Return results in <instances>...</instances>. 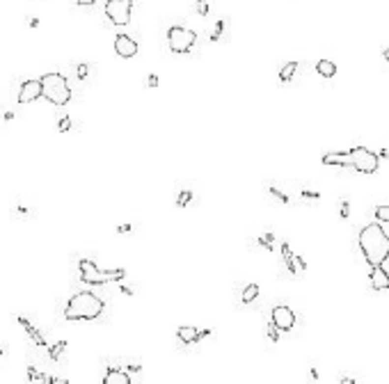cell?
Returning a JSON list of instances; mask_svg holds the SVG:
<instances>
[{
    "mask_svg": "<svg viewBox=\"0 0 389 384\" xmlns=\"http://www.w3.org/2000/svg\"><path fill=\"white\" fill-rule=\"evenodd\" d=\"M323 165H334V167H350L359 174H376L380 167L378 153H373L366 146H350L348 151H330L323 156Z\"/></svg>",
    "mask_w": 389,
    "mask_h": 384,
    "instance_id": "cell-1",
    "label": "cell"
},
{
    "mask_svg": "<svg viewBox=\"0 0 389 384\" xmlns=\"http://www.w3.org/2000/svg\"><path fill=\"white\" fill-rule=\"evenodd\" d=\"M359 249H362L364 261L373 265H383L389 258V236L378 222L362 226L359 229Z\"/></svg>",
    "mask_w": 389,
    "mask_h": 384,
    "instance_id": "cell-2",
    "label": "cell"
},
{
    "mask_svg": "<svg viewBox=\"0 0 389 384\" xmlns=\"http://www.w3.org/2000/svg\"><path fill=\"white\" fill-rule=\"evenodd\" d=\"M106 309V302L92 291H80L71 295V300L66 302L64 318L66 320H94L99 318Z\"/></svg>",
    "mask_w": 389,
    "mask_h": 384,
    "instance_id": "cell-3",
    "label": "cell"
},
{
    "mask_svg": "<svg viewBox=\"0 0 389 384\" xmlns=\"http://www.w3.org/2000/svg\"><path fill=\"white\" fill-rule=\"evenodd\" d=\"M39 82H41V96L51 101L53 106L62 108L71 101V87H69V82H66L62 73H44Z\"/></svg>",
    "mask_w": 389,
    "mask_h": 384,
    "instance_id": "cell-4",
    "label": "cell"
},
{
    "mask_svg": "<svg viewBox=\"0 0 389 384\" xmlns=\"http://www.w3.org/2000/svg\"><path fill=\"white\" fill-rule=\"evenodd\" d=\"M78 270H80V279L87 281V284L101 286V284H110V281H119V279L126 277V270H101L99 265L90 261V258H80L78 261Z\"/></svg>",
    "mask_w": 389,
    "mask_h": 384,
    "instance_id": "cell-5",
    "label": "cell"
},
{
    "mask_svg": "<svg viewBox=\"0 0 389 384\" xmlns=\"http://www.w3.org/2000/svg\"><path fill=\"white\" fill-rule=\"evenodd\" d=\"M197 39V34L192 32L190 27H183V26H172L167 30V46H170L172 53H188L192 48Z\"/></svg>",
    "mask_w": 389,
    "mask_h": 384,
    "instance_id": "cell-6",
    "label": "cell"
},
{
    "mask_svg": "<svg viewBox=\"0 0 389 384\" xmlns=\"http://www.w3.org/2000/svg\"><path fill=\"white\" fill-rule=\"evenodd\" d=\"M133 14V0H108L106 16L112 26H128Z\"/></svg>",
    "mask_w": 389,
    "mask_h": 384,
    "instance_id": "cell-7",
    "label": "cell"
},
{
    "mask_svg": "<svg viewBox=\"0 0 389 384\" xmlns=\"http://www.w3.org/2000/svg\"><path fill=\"white\" fill-rule=\"evenodd\" d=\"M270 323L275 325L279 331H291L293 327H296V313H293L291 306L277 304L275 309H272V313H270Z\"/></svg>",
    "mask_w": 389,
    "mask_h": 384,
    "instance_id": "cell-8",
    "label": "cell"
},
{
    "mask_svg": "<svg viewBox=\"0 0 389 384\" xmlns=\"http://www.w3.org/2000/svg\"><path fill=\"white\" fill-rule=\"evenodd\" d=\"M282 261H284V265H286V270H289L291 274L307 272V263H304V258L302 256H296L289 243H282Z\"/></svg>",
    "mask_w": 389,
    "mask_h": 384,
    "instance_id": "cell-9",
    "label": "cell"
},
{
    "mask_svg": "<svg viewBox=\"0 0 389 384\" xmlns=\"http://www.w3.org/2000/svg\"><path fill=\"white\" fill-rule=\"evenodd\" d=\"M41 96V82L37 78H28L19 87V103H32Z\"/></svg>",
    "mask_w": 389,
    "mask_h": 384,
    "instance_id": "cell-10",
    "label": "cell"
},
{
    "mask_svg": "<svg viewBox=\"0 0 389 384\" xmlns=\"http://www.w3.org/2000/svg\"><path fill=\"white\" fill-rule=\"evenodd\" d=\"M115 53L119 57H124V60L135 57L138 55V41L133 39V37H128V34H117L115 37Z\"/></svg>",
    "mask_w": 389,
    "mask_h": 384,
    "instance_id": "cell-11",
    "label": "cell"
},
{
    "mask_svg": "<svg viewBox=\"0 0 389 384\" xmlns=\"http://www.w3.org/2000/svg\"><path fill=\"white\" fill-rule=\"evenodd\" d=\"M371 286H373V291H387L389 288V274L385 272L383 265H373L371 268Z\"/></svg>",
    "mask_w": 389,
    "mask_h": 384,
    "instance_id": "cell-12",
    "label": "cell"
},
{
    "mask_svg": "<svg viewBox=\"0 0 389 384\" xmlns=\"http://www.w3.org/2000/svg\"><path fill=\"white\" fill-rule=\"evenodd\" d=\"M16 320H19V325H21V327H23V329L28 331V336L32 338V341H34V343H37V345H39V348H48L46 338L41 336V331L37 329V327H34V325L30 323V320H28V318H23V316H19V318H16Z\"/></svg>",
    "mask_w": 389,
    "mask_h": 384,
    "instance_id": "cell-13",
    "label": "cell"
},
{
    "mask_svg": "<svg viewBox=\"0 0 389 384\" xmlns=\"http://www.w3.org/2000/svg\"><path fill=\"white\" fill-rule=\"evenodd\" d=\"M177 336L181 343H197L199 341V329L197 327H188V325H183V327H179L177 329Z\"/></svg>",
    "mask_w": 389,
    "mask_h": 384,
    "instance_id": "cell-14",
    "label": "cell"
},
{
    "mask_svg": "<svg viewBox=\"0 0 389 384\" xmlns=\"http://www.w3.org/2000/svg\"><path fill=\"white\" fill-rule=\"evenodd\" d=\"M106 384H131V375L124 371H119V368H110L106 373V378H103Z\"/></svg>",
    "mask_w": 389,
    "mask_h": 384,
    "instance_id": "cell-15",
    "label": "cell"
},
{
    "mask_svg": "<svg viewBox=\"0 0 389 384\" xmlns=\"http://www.w3.org/2000/svg\"><path fill=\"white\" fill-rule=\"evenodd\" d=\"M316 73L323 78H334L336 76V64L332 60H318L316 62Z\"/></svg>",
    "mask_w": 389,
    "mask_h": 384,
    "instance_id": "cell-16",
    "label": "cell"
},
{
    "mask_svg": "<svg viewBox=\"0 0 389 384\" xmlns=\"http://www.w3.org/2000/svg\"><path fill=\"white\" fill-rule=\"evenodd\" d=\"M298 62H286V64L279 69V80L282 82H291V80L296 78V71H298Z\"/></svg>",
    "mask_w": 389,
    "mask_h": 384,
    "instance_id": "cell-17",
    "label": "cell"
},
{
    "mask_svg": "<svg viewBox=\"0 0 389 384\" xmlns=\"http://www.w3.org/2000/svg\"><path fill=\"white\" fill-rule=\"evenodd\" d=\"M259 298V286L257 284H247L243 288V295H240V300H243L245 304H250V302H254V300Z\"/></svg>",
    "mask_w": 389,
    "mask_h": 384,
    "instance_id": "cell-18",
    "label": "cell"
},
{
    "mask_svg": "<svg viewBox=\"0 0 389 384\" xmlns=\"http://www.w3.org/2000/svg\"><path fill=\"white\" fill-rule=\"evenodd\" d=\"M224 27H227V21L220 19L218 23H215V27H213V32H211V41H220V39H222Z\"/></svg>",
    "mask_w": 389,
    "mask_h": 384,
    "instance_id": "cell-19",
    "label": "cell"
},
{
    "mask_svg": "<svg viewBox=\"0 0 389 384\" xmlns=\"http://www.w3.org/2000/svg\"><path fill=\"white\" fill-rule=\"evenodd\" d=\"M268 192H270L272 197L277 199L279 204H289V201H291V197H289V194H286V192H282V190H279V188H275V186H268Z\"/></svg>",
    "mask_w": 389,
    "mask_h": 384,
    "instance_id": "cell-20",
    "label": "cell"
},
{
    "mask_svg": "<svg viewBox=\"0 0 389 384\" xmlns=\"http://www.w3.org/2000/svg\"><path fill=\"white\" fill-rule=\"evenodd\" d=\"M376 219L378 222H385V224H389V204H383L376 208Z\"/></svg>",
    "mask_w": 389,
    "mask_h": 384,
    "instance_id": "cell-21",
    "label": "cell"
},
{
    "mask_svg": "<svg viewBox=\"0 0 389 384\" xmlns=\"http://www.w3.org/2000/svg\"><path fill=\"white\" fill-rule=\"evenodd\" d=\"M339 218H341V222H346V219L350 218V201L348 199H341V204H339Z\"/></svg>",
    "mask_w": 389,
    "mask_h": 384,
    "instance_id": "cell-22",
    "label": "cell"
},
{
    "mask_svg": "<svg viewBox=\"0 0 389 384\" xmlns=\"http://www.w3.org/2000/svg\"><path fill=\"white\" fill-rule=\"evenodd\" d=\"M272 243H275V236H272V233H264V236L259 238V245L264 247V249H268V252H272Z\"/></svg>",
    "mask_w": 389,
    "mask_h": 384,
    "instance_id": "cell-23",
    "label": "cell"
},
{
    "mask_svg": "<svg viewBox=\"0 0 389 384\" xmlns=\"http://www.w3.org/2000/svg\"><path fill=\"white\" fill-rule=\"evenodd\" d=\"M69 128H71V117H69V114H62V117L58 119V131L60 133H66Z\"/></svg>",
    "mask_w": 389,
    "mask_h": 384,
    "instance_id": "cell-24",
    "label": "cell"
},
{
    "mask_svg": "<svg viewBox=\"0 0 389 384\" xmlns=\"http://www.w3.org/2000/svg\"><path fill=\"white\" fill-rule=\"evenodd\" d=\"M300 197L307 199V201H311V204H314V201H318V199H321V192H316V190H307V188H304V190L300 192Z\"/></svg>",
    "mask_w": 389,
    "mask_h": 384,
    "instance_id": "cell-25",
    "label": "cell"
},
{
    "mask_svg": "<svg viewBox=\"0 0 389 384\" xmlns=\"http://www.w3.org/2000/svg\"><path fill=\"white\" fill-rule=\"evenodd\" d=\"M266 329H268V331H266V334H268V338H270L272 343H277V341H279V329H277V327L270 323L268 327H266Z\"/></svg>",
    "mask_w": 389,
    "mask_h": 384,
    "instance_id": "cell-26",
    "label": "cell"
},
{
    "mask_svg": "<svg viewBox=\"0 0 389 384\" xmlns=\"http://www.w3.org/2000/svg\"><path fill=\"white\" fill-rule=\"evenodd\" d=\"M48 350H51V357H53L55 361H58L60 355H62V350H64V343H55V345H51Z\"/></svg>",
    "mask_w": 389,
    "mask_h": 384,
    "instance_id": "cell-27",
    "label": "cell"
},
{
    "mask_svg": "<svg viewBox=\"0 0 389 384\" xmlns=\"http://www.w3.org/2000/svg\"><path fill=\"white\" fill-rule=\"evenodd\" d=\"M76 71H78L76 76H78L80 80H85L87 76H90V64H78V66H76Z\"/></svg>",
    "mask_w": 389,
    "mask_h": 384,
    "instance_id": "cell-28",
    "label": "cell"
},
{
    "mask_svg": "<svg viewBox=\"0 0 389 384\" xmlns=\"http://www.w3.org/2000/svg\"><path fill=\"white\" fill-rule=\"evenodd\" d=\"M190 199H192V192H188V190H183V192H181V194H179V199H177V204H179V206H185V204H188V201H190Z\"/></svg>",
    "mask_w": 389,
    "mask_h": 384,
    "instance_id": "cell-29",
    "label": "cell"
},
{
    "mask_svg": "<svg viewBox=\"0 0 389 384\" xmlns=\"http://www.w3.org/2000/svg\"><path fill=\"white\" fill-rule=\"evenodd\" d=\"M197 14L199 16H206V14H209V0H197Z\"/></svg>",
    "mask_w": 389,
    "mask_h": 384,
    "instance_id": "cell-30",
    "label": "cell"
},
{
    "mask_svg": "<svg viewBox=\"0 0 389 384\" xmlns=\"http://www.w3.org/2000/svg\"><path fill=\"white\" fill-rule=\"evenodd\" d=\"M147 85H149V87H158V76H156V73H151V76L147 78Z\"/></svg>",
    "mask_w": 389,
    "mask_h": 384,
    "instance_id": "cell-31",
    "label": "cell"
},
{
    "mask_svg": "<svg viewBox=\"0 0 389 384\" xmlns=\"http://www.w3.org/2000/svg\"><path fill=\"white\" fill-rule=\"evenodd\" d=\"M339 382H357V378H348V375H339Z\"/></svg>",
    "mask_w": 389,
    "mask_h": 384,
    "instance_id": "cell-32",
    "label": "cell"
},
{
    "mask_svg": "<svg viewBox=\"0 0 389 384\" xmlns=\"http://www.w3.org/2000/svg\"><path fill=\"white\" fill-rule=\"evenodd\" d=\"M380 156H383V158H387V160H389V149H387V146H383V149H380V151H378V158H380Z\"/></svg>",
    "mask_w": 389,
    "mask_h": 384,
    "instance_id": "cell-33",
    "label": "cell"
},
{
    "mask_svg": "<svg viewBox=\"0 0 389 384\" xmlns=\"http://www.w3.org/2000/svg\"><path fill=\"white\" fill-rule=\"evenodd\" d=\"M76 2H78L80 7H90V5H94L96 0H76Z\"/></svg>",
    "mask_w": 389,
    "mask_h": 384,
    "instance_id": "cell-34",
    "label": "cell"
},
{
    "mask_svg": "<svg viewBox=\"0 0 389 384\" xmlns=\"http://www.w3.org/2000/svg\"><path fill=\"white\" fill-rule=\"evenodd\" d=\"M117 231H119V233H126V231H131V226H128V224H121V226L117 229Z\"/></svg>",
    "mask_w": 389,
    "mask_h": 384,
    "instance_id": "cell-35",
    "label": "cell"
},
{
    "mask_svg": "<svg viewBox=\"0 0 389 384\" xmlns=\"http://www.w3.org/2000/svg\"><path fill=\"white\" fill-rule=\"evenodd\" d=\"M383 57H385V62H389V48H385V51H383Z\"/></svg>",
    "mask_w": 389,
    "mask_h": 384,
    "instance_id": "cell-36",
    "label": "cell"
},
{
    "mask_svg": "<svg viewBox=\"0 0 389 384\" xmlns=\"http://www.w3.org/2000/svg\"><path fill=\"white\" fill-rule=\"evenodd\" d=\"M2 355H5V348H2V345H0V357H2Z\"/></svg>",
    "mask_w": 389,
    "mask_h": 384,
    "instance_id": "cell-37",
    "label": "cell"
}]
</instances>
